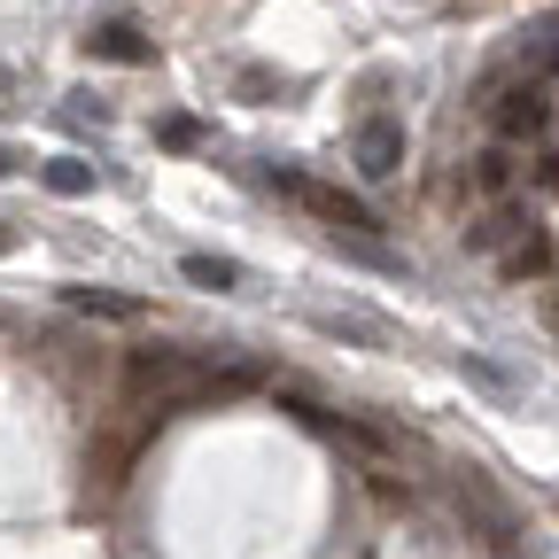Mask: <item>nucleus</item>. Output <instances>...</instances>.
I'll return each mask as SVG.
<instances>
[{"mask_svg": "<svg viewBox=\"0 0 559 559\" xmlns=\"http://www.w3.org/2000/svg\"><path fill=\"white\" fill-rule=\"evenodd\" d=\"M257 179H264V187H280L288 202H304L311 218H326L334 234H373V226H381L358 194H342V187H326V179H311V171H288V164H280V171H257Z\"/></svg>", "mask_w": 559, "mask_h": 559, "instance_id": "nucleus-1", "label": "nucleus"}, {"mask_svg": "<svg viewBox=\"0 0 559 559\" xmlns=\"http://www.w3.org/2000/svg\"><path fill=\"white\" fill-rule=\"evenodd\" d=\"M481 109L498 117L506 140H528V132L551 124V86H544V79H521V86H506V94H498V86H481Z\"/></svg>", "mask_w": 559, "mask_h": 559, "instance_id": "nucleus-2", "label": "nucleus"}, {"mask_svg": "<svg viewBox=\"0 0 559 559\" xmlns=\"http://www.w3.org/2000/svg\"><path fill=\"white\" fill-rule=\"evenodd\" d=\"M396 171H404V124H396V117H366V124H358V179L381 187V179H396Z\"/></svg>", "mask_w": 559, "mask_h": 559, "instance_id": "nucleus-3", "label": "nucleus"}, {"mask_svg": "<svg viewBox=\"0 0 559 559\" xmlns=\"http://www.w3.org/2000/svg\"><path fill=\"white\" fill-rule=\"evenodd\" d=\"M466 187H474L481 202H513V187H521V140H498V148H481V156L466 164Z\"/></svg>", "mask_w": 559, "mask_h": 559, "instance_id": "nucleus-4", "label": "nucleus"}, {"mask_svg": "<svg viewBox=\"0 0 559 559\" xmlns=\"http://www.w3.org/2000/svg\"><path fill=\"white\" fill-rule=\"evenodd\" d=\"M148 419H156V412H148ZM148 419H140V428H117V436H102V443L86 451V474H94L102 489H117V481H124V466H132L140 436H148Z\"/></svg>", "mask_w": 559, "mask_h": 559, "instance_id": "nucleus-5", "label": "nucleus"}, {"mask_svg": "<svg viewBox=\"0 0 559 559\" xmlns=\"http://www.w3.org/2000/svg\"><path fill=\"white\" fill-rule=\"evenodd\" d=\"M86 55L94 62H156V39L140 24H102V32H86Z\"/></svg>", "mask_w": 559, "mask_h": 559, "instance_id": "nucleus-6", "label": "nucleus"}, {"mask_svg": "<svg viewBox=\"0 0 559 559\" xmlns=\"http://www.w3.org/2000/svg\"><path fill=\"white\" fill-rule=\"evenodd\" d=\"M498 272H506V280H536V272H551V241H544L536 226H521V234L498 249Z\"/></svg>", "mask_w": 559, "mask_h": 559, "instance_id": "nucleus-7", "label": "nucleus"}, {"mask_svg": "<svg viewBox=\"0 0 559 559\" xmlns=\"http://www.w3.org/2000/svg\"><path fill=\"white\" fill-rule=\"evenodd\" d=\"M513 234H521V210H513V202H489L481 218L466 226V249H474V257H498Z\"/></svg>", "mask_w": 559, "mask_h": 559, "instance_id": "nucleus-8", "label": "nucleus"}, {"mask_svg": "<svg viewBox=\"0 0 559 559\" xmlns=\"http://www.w3.org/2000/svg\"><path fill=\"white\" fill-rule=\"evenodd\" d=\"M311 326H319L326 342H358V349H381V342H389L381 319H366V311H311Z\"/></svg>", "mask_w": 559, "mask_h": 559, "instance_id": "nucleus-9", "label": "nucleus"}, {"mask_svg": "<svg viewBox=\"0 0 559 559\" xmlns=\"http://www.w3.org/2000/svg\"><path fill=\"white\" fill-rule=\"evenodd\" d=\"M70 311H86V319H140V296H109V288H70Z\"/></svg>", "mask_w": 559, "mask_h": 559, "instance_id": "nucleus-10", "label": "nucleus"}, {"mask_svg": "<svg viewBox=\"0 0 559 559\" xmlns=\"http://www.w3.org/2000/svg\"><path fill=\"white\" fill-rule=\"evenodd\" d=\"M39 179H47V194H94V164H79V156L39 164Z\"/></svg>", "mask_w": 559, "mask_h": 559, "instance_id": "nucleus-11", "label": "nucleus"}, {"mask_svg": "<svg viewBox=\"0 0 559 559\" xmlns=\"http://www.w3.org/2000/svg\"><path fill=\"white\" fill-rule=\"evenodd\" d=\"M179 272L194 280V288H241V264L234 257H179Z\"/></svg>", "mask_w": 559, "mask_h": 559, "instance_id": "nucleus-12", "label": "nucleus"}, {"mask_svg": "<svg viewBox=\"0 0 559 559\" xmlns=\"http://www.w3.org/2000/svg\"><path fill=\"white\" fill-rule=\"evenodd\" d=\"M459 373H466L474 389H489V396H513V389H521L506 366H489V358H459Z\"/></svg>", "mask_w": 559, "mask_h": 559, "instance_id": "nucleus-13", "label": "nucleus"}, {"mask_svg": "<svg viewBox=\"0 0 559 559\" xmlns=\"http://www.w3.org/2000/svg\"><path fill=\"white\" fill-rule=\"evenodd\" d=\"M156 140H164V148H202V124H194V117H164Z\"/></svg>", "mask_w": 559, "mask_h": 559, "instance_id": "nucleus-14", "label": "nucleus"}, {"mask_svg": "<svg viewBox=\"0 0 559 559\" xmlns=\"http://www.w3.org/2000/svg\"><path fill=\"white\" fill-rule=\"evenodd\" d=\"M234 94H241V102H264V94H280V79H272V70H241Z\"/></svg>", "mask_w": 559, "mask_h": 559, "instance_id": "nucleus-15", "label": "nucleus"}, {"mask_svg": "<svg viewBox=\"0 0 559 559\" xmlns=\"http://www.w3.org/2000/svg\"><path fill=\"white\" fill-rule=\"evenodd\" d=\"M0 109H16V70H0Z\"/></svg>", "mask_w": 559, "mask_h": 559, "instance_id": "nucleus-16", "label": "nucleus"}, {"mask_svg": "<svg viewBox=\"0 0 559 559\" xmlns=\"http://www.w3.org/2000/svg\"><path fill=\"white\" fill-rule=\"evenodd\" d=\"M9 171H16V148H0V179H9Z\"/></svg>", "mask_w": 559, "mask_h": 559, "instance_id": "nucleus-17", "label": "nucleus"}, {"mask_svg": "<svg viewBox=\"0 0 559 559\" xmlns=\"http://www.w3.org/2000/svg\"><path fill=\"white\" fill-rule=\"evenodd\" d=\"M0 249H9V226H0Z\"/></svg>", "mask_w": 559, "mask_h": 559, "instance_id": "nucleus-18", "label": "nucleus"}]
</instances>
